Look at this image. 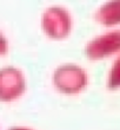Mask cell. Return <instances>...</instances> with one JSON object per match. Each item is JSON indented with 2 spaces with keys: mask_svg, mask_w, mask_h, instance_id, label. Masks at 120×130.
I'll list each match as a JSON object with an SVG mask.
<instances>
[{
  "mask_svg": "<svg viewBox=\"0 0 120 130\" xmlns=\"http://www.w3.org/2000/svg\"><path fill=\"white\" fill-rule=\"evenodd\" d=\"M53 82L57 89L62 93H79L87 85V75L79 66L64 65L55 70Z\"/></svg>",
  "mask_w": 120,
  "mask_h": 130,
  "instance_id": "obj_1",
  "label": "cell"
},
{
  "mask_svg": "<svg viewBox=\"0 0 120 130\" xmlns=\"http://www.w3.org/2000/svg\"><path fill=\"white\" fill-rule=\"evenodd\" d=\"M26 89L22 73L14 68L0 70V102H12L20 97Z\"/></svg>",
  "mask_w": 120,
  "mask_h": 130,
  "instance_id": "obj_2",
  "label": "cell"
},
{
  "mask_svg": "<svg viewBox=\"0 0 120 130\" xmlns=\"http://www.w3.org/2000/svg\"><path fill=\"white\" fill-rule=\"evenodd\" d=\"M42 26L45 32L50 37L61 39L69 33L71 19L65 10L59 7H53L45 13Z\"/></svg>",
  "mask_w": 120,
  "mask_h": 130,
  "instance_id": "obj_3",
  "label": "cell"
},
{
  "mask_svg": "<svg viewBox=\"0 0 120 130\" xmlns=\"http://www.w3.org/2000/svg\"><path fill=\"white\" fill-rule=\"evenodd\" d=\"M119 50V33H108L92 40L87 46L86 53L89 59H103Z\"/></svg>",
  "mask_w": 120,
  "mask_h": 130,
  "instance_id": "obj_4",
  "label": "cell"
},
{
  "mask_svg": "<svg viewBox=\"0 0 120 130\" xmlns=\"http://www.w3.org/2000/svg\"><path fill=\"white\" fill-rule=\"evenodd\" d=\"M97 19L105 25H113L119 21V1L114 0L106 4L97 13Z\"/></svg>",
  "mask_w": 120,
  "mask_h": 130,
  "instance_id": "obj_5",
  "label": "cell"
},
{
  "mask_svg": "<svg viewBox=\"0 0 120 130\" xmlns=\"http://www.w3.org/2000/svg\"><path fill=\"white\" fill-rule=\"evenodd\" d=\"M7 52V41L3 37V34L0 33V55H5Z\"/></svg>",
  "mask_w": 120,
  "mask_h": 130,
  "instance_id": "obj_6",
  "label": "cell"
},
{
  "mask_svg": "<svg viewBox=\"0 0 120 130\" xmlns=\"http://www.w3.org/2000/svg\"><path fill=\"white\" fill-rule=\"evenodd\" d=\"M10 130H32V129H28V128H22V127H13V128H11Z\"/></svg>",
  "mask_w": 120,
  "mask_h": 130,
  "instance_id": "obj_7",
  "label": "cell"
}]
</instances>
